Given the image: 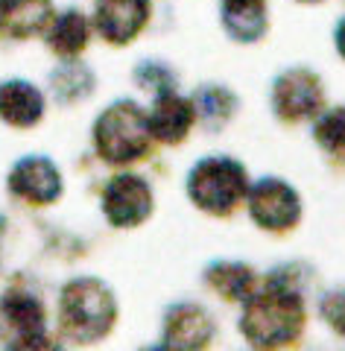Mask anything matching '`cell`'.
<instances>
[{
	"instance_id": "7",
	"label": "cell",
	"mask_w": 345,
	"mask_h": 351,
	"mask_svg": "<svg viewBox=\"0 0 345 351\" xmlns=\"http://www.w3.org/2000/svg\"><path fill=\"white\" fill-rule=\"evenodd\" d=\"M103 208H106L108 223L129 228L147 219L152 208V193L147 188V182L138 179V176H117L106 188Z\"/></svg>"
},
{
	"instance_id": "2",
	"label": "cell",
	"mask_w": 345,
	"mask_h": 351,
	"mask_svg": "<svg viewBox=\"0 0 345 351\" xmlns=\"http://www.w3.org/2000/svg\"><path fill=\"white\" fill-rule=\"evenodd\" d=\"M117 307L103 284L94 278H80L62 293V325L80 343H94L106 337L115 325Z\"/></svg>"
},
{
	"instance_id": "12",
	"label": "cell",
	"mask_w": 345,
	"mask_h": 351,
	"mask_svg": "<svg viewBox=\"0 0 345 351\" xmlns=\"http://www.w3.org/2000/svg\"><path fill=\"white\" fill-rule=\"evenodd\" d=\"M193 114H196L193 103H187V100H182V97L164 91V94H158V103H155L152 114L147 117L150 135L164 141V144H179V141L187 135L191 123H193Z\"/></svg>"
},
{
	"instance_id": "4",
	"label": "cell",
	"mask_w": 345,
	"mask_h": 351,
	"mask_svg": "<svg viewBox=\"0 0 345 351\" xmlns=\"http://www.w3.org/2000/svg\"><path fill=\"white\" fill-rule=\"evenodd\" d=\"M191 199L211 214H228L246 193V173L231 158H205L187 176Z\"/></svg>"
},
{
	"instance_id": "24",
	"label": "cell",
	"mask_w": 345,
	"mask_h": 351,
	"mask_svg": "<svg viewBox=\"0 0 345 351\" xmlns=\"http://www.w3.org/2000/svg\"><path fill=\"white\" fill-rule=\"evenodd\" d=\"M305 3H313V0H305Z\"/></svg>"
},
{
	"instance_id": "20",
	"label": "cell",
	"mask_w": 345,
	"mask_h": 351,
	"mask_svg": "<svg viewBox=\"0 0 345 351\" xmlns=\"http://www.w3.org/2000/svg\"><path fill=\"white\" fill-rule=\"evenodd\" d=\"M193 108H199V112L211 120H222V117L231 114V108H235V97L228 91H222V88H205V91H199Z\"/></svg>"
},
{
	"instance_id": "16",
	"label": "cell",
	"mask_w": 345,
	"mask_h": 351,
	"mask_svg": "<svg viewBox=\"0 0 345 351\" xmlns=\"http://www.w3.org/2000/svg\"><path fill=\"white\" fill-rule=\"evenodd\" d=\"M208 281L222 299H240L246 302L254 293V272L243 263H217L208 272Z\"/></svg>"
},
{
	"instance_id": "13",
	"label": "cell",
	"mask_w": 345,
	"mask_h": 351,
	"mask_svg": "<svg viewBox=\"0 0 345 351\" xmlns=\"http://www.w3.org/2000/svg\"><path fill=\"white\" fill-rule=\"evenodd\" d=\"M50 21V0H0V32L12 38L36 36Z\"/></svg>"
},
{
	"instance_id": "17",
	"label": "cell",
	"mask_w": 345,
	"mask_h": 351,
	"mask_svg": "<svg viewBox=\"0 0 345 351\" xmlns=\"http://www.w3.org/2000/svg\"><path fill=\"white\" fill-rule=\"evenodd\" d=\"M50 44L56 53H62V56H73V53H80L85 44H88V21L82 12H64L56 18V24L50 29Z\"/></svg>"
},
{
	"instance_id": "11",
	"label": "cell",
	"mask_w": 345,
	"mask_h": 351,
	"mask_svg": "<svg viewBox=\"0 0 345 351\" xmlns=\"http://www.w3.org/2000/svg\"><path fill=\"white\" fill-rule=\"evenodd\" d=\"M214 337L208 313L196 304H179L167 313V331L164 343L170 348H205Z\"/></svg>"
},
{
	"instance_id": "9",
	"label": "cell",
	"mask_w": 345,
	"mask_h": 351,
	"mask_svg": "<svg viewBox=\"0 0 345 351\" xmlns=\"http://www.w3.org/2000/svg\"><path fill=\"white\" fill-rule=\"evenodd\" d=\"M147 0H97L94 9L97 29L103 32V38L115 44H126L129 38H135L147 24Z\"/></svg>"
},
{
	"instance_id": "10",
	"label": "cell",
	"mask_w": 345,
	"mask_h": 351,
	"mask_svg": "<svg viewBox=\"0 0 345 351\" xmlns=\"http://www.w3.org/2000/svg\"><path fill=\"white\" fill-rule=\"evenodd\" d=\"M9 188L21 199H27L32 205H44V202H53L62 193V179H59V170L47 158H24L12 170Z\"/></svg>"
},
{
	"instance_id": "22",
	"label": "cell",
	"mask_w": 345,
	"mask_h": 351,
	"mask_svg": "<svg viewBox=\"0 0 345 351\" xmlns=\"http://www.w3.org/2000/svg\"><path fill=\"white\" fill-rule=\"evenodd\" d=\"M141 82H143V88H150V91H170V85H173V80H170V73H167L164 68H158V64H147L141 73Z\"/></svg>"
},
{
	"instance_id": "21",
	"label": "cell",
	"mask_w": 345,
	"mask_h": 351,
	"mask_svg": "<svg viewBox=\"0 0 345 351\" xmlns=\"http://www.w3.org/2000/svg\"><path fill=\"white\" fill-rule=\"evenodd\" d=\"M322 316L328 319V325L333 328V331L345 337V290L331 293L328 299L322 302Z\"/></svg>"
},
{
	"instance_id": "15",
	"label": "cell",
	"mask_w": 345,
	"mask_h": 351,
	"mask_svg": "<svg viewBox=\"0 0 345 351\" xmlns=\"http://www.w3.org/2000/svg\"><path fill=\"white\" fill-rule=\"evenodd\" d=\"M226 3V27L237 41L261 38L266 27L263 0H222Z\"/></svg>"
},
{
	"instance_id": "8",
	"label": "cell",
	"mask_w": 345,
	"mask_h": 351,
	"mask_svg": "<svg viewBox=\"0 0 345 351\" xmlns=\"http://www.w3.org/2000/svg\"><path fill=\"white\" fill-rule=\"evenodd\" d=\"M272 100H275V112L281 117L302 120V117L316 114L325 97H322L319 80L310 71H287L281 80L275 82Z\"/></svg>"
},
{
	"instance_id": "6",
	"label": "cell",
	"mask_w": 345,
	"mask_h": 351,
	"mask_svg": "<svg viewBox=\"0 0 345 351\" xmlns=\"http://www.w3.org/2000/svg\"><path fill=\"white\" fill-rule=\"evenodd\" d=\"M249 214L261 228L284 232V228L296 226L298 214H302V202H298V196L290 184L278 179H263L249 193Z\"/></svg>"
},
{
	"instance_id": "23",
	"label": "cell",
	"mask_w": 345,
	"mask_h": 351,
	"mask_svg": "<svg viewBox=\"0 0 345 351\" xmlns=\"http://www.w3.org/2000/svg\"><path fill=\"white\" fill-rule=\"evenodd\" d=\"M337 47H340V53H342V59H345V21L337 27Z\"/></svg>"
},
{
	"instance_id": "14",
	"label": "cell",
	"mask_w": 345,
	"mask_h": 351,
	"mask_svg": "<svg viewBox=\"0 0 345 351\" xmlns=\"http://www.w3.org/2000/svg\"><path fill=\"white\" fill-rule=\"evenodd\" d=\"M44 114V97L29 82L0 85V117L12 126H32Z\"/></svg>"
},
{
	"instance_id": "5",
	"label": "cell",
	"mask_w": 345,
	"mask_h": 351,
	"mask_svg": "<svg viewBox=\"0 0 345 351\" xmlns=\"http://www.w3.org/2000/svg\"><path fill=\"white\" fill-rule=\"evenodd\" d=\"M0 346L6 348H44L47 322L44 307L24 293H9L0 302Z\"/></svg>"
},
{
	"instance_id": "3",
	"label": "cell",
	"mask_w": 345,
	"mask_h": 351,
	"mask_svg": "<svg viewBox=\"0 0 345 351\" xmlns=\"http://www.w3.org/2000/svg\"><path fill=\"white\" fill-rule=\"evenodd\" d=\"M97 149L106 161L126 164L141 156H147L150 147V126L147 114L135 103H117L103 112L94 126Z\"/></svg>"
},
{
	"instance_id": "1",
	"label": "cell",
	"mask_w": 345,
	"mask_h": 351,
	"mask_svg": "<svg viewBox=\"0 0 345 351\" xmlns=\"http://www.w3.org/2000/svg\"><path fill=\"white\" fill-rule=\"evenodd\" d=\"M305 307L298 293L290 290L278 278L270 281L263 293H252L246 299V313H243V334L258 348H278L290 346L302 334Z\"/></svg>"
},
{
	"instance_id": "18",
	"label": "cell",
	"mask_w": 345,
	"mask_h": 351,
	"mask_svg": "<svg viewBox=\"0 0 345 351\" xmlns=\"http://www.w3.org/2000/svg\"><path fill=\"white\" fill-rule=\"evenodd\" d=\"M91 82H94L91 71L76 62H64L62 68L53 73V91L59 100H80V97L91 91Z\"/></svg>"
},
{
	"instance_id": "19",
	"label": "cell",
	"mask_w": 345,
	"mask_h": 351,
	"mask_svg": "<svg viewBox=\"0 0 345 351\" xmlns=\"http://www.w3.org/2000/svg\"><path fill=\"white\" fill-rule=\"evenodd\" d=\"M316 138H319V144L331 152L345 149V108H333V112H328L319 120Z\"/></svg>"
}]
</instances>
